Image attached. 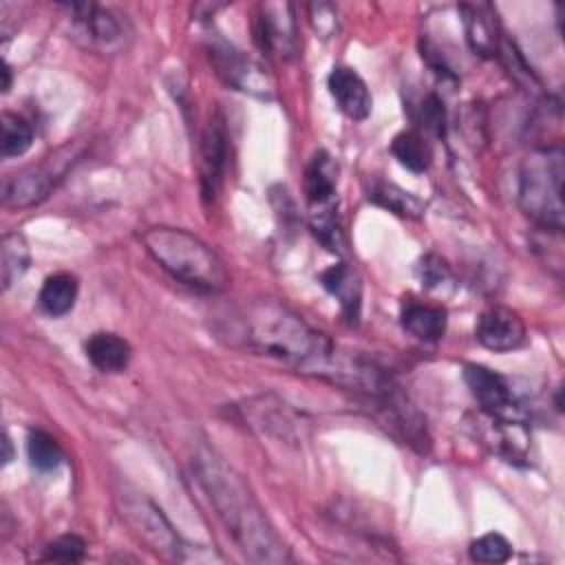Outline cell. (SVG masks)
<instances>
[{"label":"cell","instance_id":"obj_1","mask_svg":"<svg viewBox=\"0 0 565 565\" xmlns=\"http://www.w3.org/2000/svg\"><path fill=\"white\" fill-rule=\"evenodd\" d=\"M221 338L230 344L274 358L298 371L324 377L335 344L276 298H252L221 318Z\"/></svg>","mask_w":565,"mask_h":565},{"label":"cell","instance_id":"obj_2","mask_svg":"<svg viewBox=\"0 0 565 565\" xmlns=\"http://www.w3.org/2000/svg\"><path fill=\"white\" fill-rule=\"evenodd\" d=\"M194 472L216 510V516L249 561L271 565L289 561V550L282 539L276 534L265 510L232 466H227L214 450L203 448L194 459Z\"/></svg>","mask_w":565,"mask_h":565},{"label":"cell","instance_id":"obj_3","mask_svg":"<svg viewBox=\"0 0 565 565\" xmlns=\"http://www.w3.org/2000/svg\"><path fill=\"white\" fill-rule=\"evenodd\" d=\"M143 249L174 280L199 291H223L230 274L221 256L199 236L179 227H150L141 234Z\"/></svg>","mask_w":565,"mask_h":565},{"label":"cell","instance_id":"obj_4","mask_svg":"<svg viewBox=\"0 0 565 565\" xmlns=\"http://www.w3.org/2000/svg\"><path fill=\"white\" fill-rule=\"evenodd\" d=\"M563 177L565 157L558 146L532 150L519 170V205L541 230L563 232Z\"/></svg>","mask_w":565,"mask_h":565},{"label":"cell","instance_id":"obj_5","mask_svg":"<svg viewBox=\"0 0 565 565\" xmlns=\"http://www.w3.org/2000/svg\"><path fill=\"white\" fill-rule=\"evenodd\" d=\"M119 514L130 525V530L157 554L170 556L174 561H190V550L185 541L174 532L163 512L139 492H119L117 494Z\"/></svg>","mask_w":565,"mask_h":565},{"label":"cell","instance_id":"obj_6","mask_svg":"<svg viewBox=\"0 0 565 565\" xmlns=\"http://www.w3.org/2000/svg\"><path fill=\"white\" fill-rule=\"evenodd\" d=\"M71 11L73 38L97 53H117L126 46L128 22L113 9L95 2L64 4Z\"/></svg>","mask_w":565,"mask_h":565},{"label":"cell","instance_id":"obj_7","mask_svg":"<svg viewBox=\"0 0 565 565\" xmlns=\"http://www.w3.org/2000/svg\"><path fill=\"white\" fill-rule=\"evenodd\" d=\"M210 57H212L221 79L225 84H230L232 88H236L241 93H249L260 99L274 97L276 88H274V79L267 75V71L256 60H252L243 51L234 49L225 40H214L210 44Z\"/></svg>","mask_w":565,"mask_h":565},{"label":"cell","instance_id":"obj_8","mask_svg":"<svg viewBox=\"0 0 565 565\" xmlns=\"http://www.w3.org/2000/svg\"><path fill=\"white\" fill-rule=\"evenodd\" d=\"M463 380L472 397L479 402L481 413L508 419H523L525 411L503 375L483 364L468 362L463 366Z\"/></svg>","mask_w":565,"mask_h":565},{"label":"cell","instance_id":"obj_9","mask_svg":"<svg viewBox=\"0 0 565 565\" xmlns=\"http://www.w3.org/2000/svg\"><path fill=\"white\" fill-rule=\"evenodd\" d=\"M256 42L269 55L291 60L298 51V29L289 2H265L256 18Z\"/></svg>","mask_w":565,"mask_h":565},{"label":"cell","instance_id":"obj_10","mask_svg":"<svg viewBox=\"0 0 565 565\" xmlns=\"http://www.w3.org/2000/svg\"><path fill=\"white\" fill-rule=\"evenodd\" d=\"M475 335L486 349L505 353L519 349L525 342V324L514 309L492 305L479 313Z\"/></svg>","mask_w":565,"mask_h":565},{"label":"cell","instance_id":"obj_11","mask_svg":"<svg viewBox=\"0 0 565 565\" xmlns=\"http://www.w3.org/2000/svg\"><path fill=\"white\" fill-rule=\"evenodd\" d=\"M459 15L466 33V42L472 53L481 57H494L503 42L501 24L497 11L488 2H463L459 4Z\"/></svg>","mask_w":565,"mask_h":565},{"label":"cell","instance_id":"obj_12","mask_svg":"<svg viewBox=\"0 0 565 565\" xmlns=\"http://www.w3.org/2000/svg\"><path fill=\"white\" fill-rule=\"evenodd\" d=\"M227 166V135L225 126L218 117L210 119L201 135V152H199V174H201V192L205 201H212L223 183Z\"/></svg>","mask_w":565,"mask_h":565},{"label":"cell","instance_id":"obj_13","mask_svg":"<svg viewBox=\"0 0 565 565\" xmlns=\"http://www.w3.org/2000/svg\"><path fill=\"white\" fill-rule=\"evenodd\" d=\"M475 426L481 428L483 444L490 446L492 452L503 457L510 463H521L527 457V430L523 419H508V417H494L481 413V417L475 422Z\"/></svg>","mask_w":565,"mask_h":565},{"label":"cell","instance_id":"obj_14","mask_svg":"<svg viewBox=\"0 0 565 565\" xmlns=\"http://www.w3.org/2000/svg\"><path fill=\"white\" fill-rule=\"evenodd\" d=\"M329 93L335 99V106L342 115L353 121L369 117L373 99L366 88V82L351 66H335L329 73Z\"/></svg>","mask_w":565,"mask_h":565},{"label":"cell","instance_id":"obj_15","mask_svg":"<svg viewBox=\"0 0 565 565\" xmlns=\"http://www.w3.org/2000/svg\"><path fill=\"white\" fill-rule=\"evenodd\" d=\"M53 177L44 168H24L4 177L2 203L7 207H31L40 203L51 190Z\"/></svg>","mask_w":565,"mask_h":565},{"label":"cell","instance_id":"obj_16","mask_svg":"<svg viewBox=\"0 0 565 565\" xmlns=\"http://www.w3.org/2000/svg\"><path fill=\"white\" fill-rule=\"evenodd\" d=\"M305 196L309 212L335 210V166L324 150H318L305 170Z\"/></svg>","mask_w":565,"mask_h":565},{"label":"cell","instance_id":"obj_17","mask_svg":"<svg viewBox=\"0 0 565 565\" xmlns=\"http://www.w3.org/2000/svg\"><path fill=\"white\" fill-rule=\"evenodd\" d=\"M320 282L340 302L344 318L355 324L362 307V280L358 271L347 263H338L320 274Z\"/></svg>","mask_w":565,"mask_h":565},{"label":"cell","instance_id":"obj_18","mask_svg":"<svg viewBox=\"0 0 565 565\" xmlns=\"http://www.w3.org/2000/svg\"><path fill=\"white\" fill-rule=\"evenodd\" d=\"M86 358L102 373H121L130 362V344L110 331L93 333L84 344Z\"/></svg>","mask_w":565,"mask_h":565},{"label":"cell","instance_id":"obj_19","mask_svg":"<svg viewBox=\"0 0 565 565\" xmlns=\"http://www.w3.org/2000/svg\"><path fill=\"white\" fill-rule=\"evenodd\" d=\"M399 320L406 333L424 342H435L446 331V311L424 302H406L402 307Z\"/></svg>","mask_w":565,"mask_h":565},{"label":"cell","instance_id":"obj_20","mask_svg":"<svg viewBox=\"0 0 565 565\" xmlns=\"http://www.w3.org/2000/svg\"><path fill=\"white\" fill-rule=\"evenodd\" d=\"M77 291H79V285H77V278L73 274H66V271H60V274H53L49 276L44 282H42V289H40V307L49 313V316H66L73 307H75V300H77Z\"/></svg>","mask_w":565,"mask_h":565},{"label":"cell","instance_id":"obj_21","mask_svg":"<svg viewBox=\"0 0 565 565\" xmlns=\"http://www.w3.org/2000/svg\"><path fill=\"white\" fill-rule=\"evenodd\" d=\"M369 199L375 205H380L397 216H404V218H419L424 214V201L395 183L375 181L369 190Z\"/></svg>","mask_w":565,"mask_h":565},{"label":"cell","instance_id":"obj_22","mask_svg":"<svg viewBox=\"0 0 565 565\" xmlns=\"http://www.w3.org/2000/svg\"><path fill=\"white\" fill-rule=\"evenodd\" d=\"M31 254L22 234H7L0 243V278L2 287L9 289L29 267Z\"/></svg>","mask_w":565,"mask_h":565},{"label":"cell","instance_id":"obj_23","mask_svg":"<svg viewBox=\"0 0 565 565\" xmlns=\"http://www.w3.org/2000/svg\"><path fill=\"white\" fill-rule=\"evenodd\" d=\"M393 157L411 172H424L430 166V152L424 139L415 130H404L395 135L391 143Z\"/></svg>","mask_w":565,"mask_h":565},{"label":"cell","instance_id":"obj_24","mask_svg":"<svg viewBox=\"0 0 565 565\" xmlns=\"http://www.w3.org/2000/svg\"><path fill=\"white\" fill-rule=\"evenodd\" d=\"M26 452H29L31 466L40 472H53L64 459V452H62L57 439L53 435L44 433V430H31L29 433Z\"/></svg>","mask_w":565,"mask_h":565},{"label":"cell","instance_id":"obj_25","mask_svg":"<svg viewBox=\"0 0 565 565\" xmlns=\"http://www.w3.org/2000/svg\"><path fill=\"white\" fill-rule=\"evenodd\" d=\"M0 126H2V157L7 159L20 157L31 148L33 128L24 117L15 113H2Z\"/></svg>","mask_w":565,"mask_h":565},{"label":"cell","instance_id":"obj_26","mask_svg":"<svg viewBox=\"0 0 565 565\" xmlns=\"http://www.w3.org/2000/svg\"><path fill=\"white\" fill-rule=\"evenodd\" d=\"M468 554L477 563H505L512 556V545L503 534L488 532L470 543Z\"/></svg>","mask_w":565,"mask_h":565},{"label":"cell","instance_id":"obj_27","mask_svg":"<svg viewBox=\"0 0 565 565\" xmlns=\"http://www.w3.org/2000/svg\"><path fill=\"white\" fill-rule=\"evenodd\" d=\"M309 227L313 236L329 249V252H340L342 247V227L338 221L335 210H324V212H309Z\"/></svg>","mask_w":565,"mask_h":565},{"label":"cell","instance_id":"obj_28","mask_svg":"<svg viewBox=\"0 0 565 565\" xmlns=\"http://www.w3.org/2000/svg\"><path fill=\"white\" fill-rule=\"evenodd\" d=\"M86 554V541L77 534H62L55 541H51L44 550V561H57V563H77Z\"/></svg>","mask_w":565,"mask_h":565},{"label":"cell","instance_id":"obj_29","mask_svg":"<svg viewBox=\"0 0 565 565\" xmlns=\"http://www.w3.org/2000/svg\"><path fill=\"white\" fill-rule=\"evenodd\" d=\"M417 274H419V280H422V285L426 289H439V287H444V285H448L452 280L450 267L446 265V260H441L435 254H426L419 260Z\"/></svg>","mask_w":565,"mask_h":565},{"label":"cell","instance_id":"obj_30","mask_svg":"<svg viewBox=\"0 0 565 565\" xmlns=\"http://www.w3.org/2000/svg\"><path fill=\"white\" fill-rule=\"evenodd\" d=\"M422 121L428 130H433L437 137L446 135V110L437 95H428L422 104Z\"/></svg>","mask_w":565,"mask_h":565},{"label":"cell","instance_id":"obj_31","mask_svg":"<svg viewBox=\"0 0 565 565\" xmlns=\"http://www.w3.org/2000/svg\"><path fill=\"white\" fill-rule=\"evenodd\" d=\"M309 15H311L313 29L322 38H329L333 31H338V11H335V7L327 4V2H316V4H309Z\"/></svg>","mask_w":565,"mask_h":565},{"label":"cell","instance_id":"obj_32","mask_svg":"<svg viewBox=\"0 0 565 565\" xmlns=\"http://www.w3.org/2000/svg\"><path fill=\"white\" fill-rule=\"evenodd\" d=\"M2 75H4V82H2V90H9L11 86V68L7 62H2Z\"/></svg>","mask_w":565,"mask_h":565},{"label":"cell","instance_id":"obj_33","mask_svg":"<svg viewBox=\"0 0 565 565\" xmlns=\"http://www.w3.org/2000/svg\"><path fill=\"white\" fill-rule=\"evenodd\" d=\"M2 444H4V457H2V459H4V463H9V461H11V457H13V452H11V439H9V435H4V441H2Z\"/></svg>","mask_w":565,"mask_h":565}]
</instances>
